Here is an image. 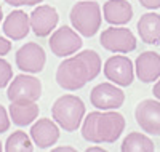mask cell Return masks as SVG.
<instances>
[{"label": "cell", "mask_w": 160, "mask_h": 152, "mask_svg": "<svg viewBox=\"0 0 160 152\" xmlns=\"http://www.w3.org/2000/svg\"><path fill=\"white\" fill-rule=\"evenodd\" d=\"M69 19L72 27L80 35L93 37L98 34L102 23L101 7L95 0H80L71 8Z\"/></svg>", "instance_id": "4"}, {"label": "cell", "mask_w": 160, "mask_h": 152, "mask_svg": "<svg viewBox=\"0 0 160 152\" xmlns=\"http://www.w3.org/2000/svg\"><path fill=\"white\" fill-rule=\"evenodd\" d=\"M125 117L114 110H93L82 120V138L91 144H112L125 130Z\"/></svg>", "instance_id": "2"}, {"label": "cell", "mask_w": 160, "mask_h": 152, "mask_svg": "<svg viewBox=\"0 0 160 152\" xmlns=\"http://www.w3.org/2000/svg\"><path fill=\"white\" fill-rule=\"evenodd\" d=\"M87 152H106V149L101 147V146H91V147L87 149Z\"/></svg>", "instance_id": "28"}, {"label": "cell", "mask_w": 160, "mask_h": 152, "mask_svg": "<svg viewBox=\"0 0 160 152\" xmlns=\"http://www.w3.org/2000/svg\"><path fill=\"white\" fill-rule=\"evenodd\" d=\"M59 125L53 119H37L29 131L32 143L38 149H51L59 141Z\"/></svg>", "instance_id": "13"}, {"label": "cell", "mask_w": 160, "mask_h": 152, "mask_svg": "<svg viewBox=\"0 0 160 152\" xmlns=\"http://www.w3.org/2000/svg\"><path fill=\"white\" fill-rule=\"evenodd\" d=\"M16 67L28 74H38L43 71L47 64V54L42 45L35 42H28L21 48H18L15 54Z\"/></svg>", "instance_id": "10"}, {"label": "cell", "mask_w": 160, "mask_h": 152, "mask_svg": "<svg viewBox=\"0 0 160 152\" xmlns=\"http://www.w3.org/2000/svg\"><path fill=\"white\" fill-rule=\"evenodd\" d=\"M11 50V42L10 38L7 37H0V56H5V54H8Z\"/></svg>", "instance_id": "24"}, {"label": "cell", "mask_w": 160, "mask_h": 152, "mask_svg": "<svg viewBox=\"0 0 160 152\" xmlns=\"http://www.w3.org/2000/svg\"><path fill=\"white\" fill-rule=\"evenodd\" d=\"M48 45L51 53L58 58H68L71 54L77 53L82 48L83 42L80 34L69 26H61L59 29L53 31L51 37L48 40Z\"/></svg>", "instance_id": "8"}, {"label": "cell", "mask_w": 160, "mask_h": 152, "mask_svg": "<svg viewBox=\"0 0 160 152\" xmlns=\"http://www.w3.org/2000/svg\"><path fill=\"white\" fill-rule=\"evenodd\" d=\"M99 43L104 50L111 53H130L138 47L136 37L128 27L123 26H111L104 29L99 35Z\"/></svg>", "instance_id": "6"}, {"label": "cell", "mask_w": 160, "mask_h": 152, "mask_svg": "<svg viewBox=\"0 0 160 152\" xmlns=\"http://www.w3.org/2000/svg\"><path fill=\"white\" fill-rule=\"evenodd\" d=\"M90 103L99 110H114L122 107L125 103V93L112 82L98 84L90 93Z\"/></svg>", "instance_id": "9"}, {"label": "cell", "mask_w": 160, "mask_h": 152, "mask_svg": "<svg viewBox=\"0 0 160 152\" xmlns=\"http://www.w3.org/2000/svg\"><path fill=\"white\" fill-rule=\"evenodd\" d=\"M152 93H154V98H157V99L160 101V79H157V82L154 84Z\"/></svg>", "instance_id": "27"}, {"label": "cell", "mask_w": 160, "mask_h": 152, "mask_svg": "<svg viewBox=\"0 0 160 152\" xmlns=\"http://www.w3.org/2000/svg\"><path fill=\"white\" fill-rule=\"evenodd\" d=\"M3 21V10H2V5H0V23Z\"/></svg>", "instance_id": "29"}, {"label": "cell", "mask_w": 160, "mask_h": 152, "mask_svg": "<svg viewBox=\"0 0 160 152\" xmlns=\"http://www.w3.org/2000/svg\"><path fill=\"white\" fill-rule=\"evenodd\" d=\"M53 152H75L72 146H59V147H51Z\"/></svg>", "instance_id": "26"}, {"label": "cell", "mask_w": 160, "mask_h": 152, "mask_svg": "<svg viewBox=\"0 0 160 152\" xmlns=\"http://www.w3.org/2000/svg\"><path fill=\"white\" fill-rule=\"evenodd\" d=\"M40 96H42V82L34 74H18L8 84L7 98L10 103H37Z\"/></svg>", "instance_id": "5"}, {"label": "cell", "mask_w": 160, "mask_h": 152, "mask_svg": "<svg viewBox=\"0 0 160 152\" xmlns=\"http://www.w3.org/2000/svg\"><path fill=\"white\" fill-rule=\"evenodd\" d=\"M2 31H3L5 37H8L13 42H18V40L26 38L28 34L31 32L29 15L22 10H13L3 19Z\"/></svg>", "instance_id": "14"}, {"label": "cell", "mask_w": 160, "mask_h": 152, "mask_svg": "<svg viewBox=\"0 0 160 152\" xmlns=\"http://www.w3.org/2000/svg\"><path fill=\"white\" fill-rule=\"evenodd\" d=\"M135 119L139 128L154 136H160V101L142 99L135 109Z\"/></svg>", "instance_id": "11"}, {"label": "cell", "mask_w": 160, "mask_h": 152, "mask_svg": "<svg viewBox=\"0 0 160 152\" xmlns=\"http://www.w3.org/2000/svg\"><path fill=\"white\" fill-rule=\"evenodd\" d=\"M29 21H31V31L37 37L43 38V37H48L56 29L58 21H59V15H58L55 7L38 5L29 15Z\"/></svg>", "instance_id": "12"}, {"label": "cell", "mask_w": 160, "mask_h": 152, "mask_svg": "<svg viewBox=\"0 0 160 152\" xmlns=\"http://www.w3.org/2000/svg\"><path fill=\"white\" fill-rule=\"evenodd\" d=\"M11 79H13V67H11V64L3 56H0V90L8 87Z\"/></svg>", "instance_id": "21"}, {"label": "cell", "mask_w": 160, "mask_h": 152, "mask_svg": "<svg viewBox=\"0 0 160 152\" xmlns=\"http://www.w3.org/2000/svg\"><path fill=\"white\" fill-rule=\"evenodd\" d=\"M135 74L142 84H152L160 79V54L155 51H142L135 61Z\"/></svg>", "instance_id": "15"}, {"label": "cell", "mask_w": 160, "mask_h": 152, "mask_svg": "<svg viewBox=\"0 0 160 152\" xmlns=\"http://www.w3.org/2000/svg\"><path fill=\"white\" fill-rule=\"evenodd\" d=\"M3 150V144H2V141H0V152Z\"/></svg>", "instance_id": "30"}, {"label": "cell", "mask_w": 160, "mask_h": 152, "mask_svg": "<svg viewBox=\"0 0 160 152\" xmlns=\"http://www.w3.org/2000/svg\"><path fill=\"white\" fill-rule=\"evenodd\" d=\"M85 114V103L77 94H62L51 106L53 120L68 133H74L80 128Z\"/></svg>", "instance_id": "3"}, {"label": "cell", "mask_w": 160, "mask_h": 152, "mask_svg": "<svg viewBox=\"0 0 160 152\" xmlns=\"http://www.w3.org/2000/svg\"><path fill=\"white\" fill-rule=\"evenodd\" d=\"M138 35L141 37V42L148 45L160 43V15L155 11H149L141 15L138 24Z\"/></svg>", "instance_id": "17"}, {"label": "cell", "mask_w": 160, "mask_h": 152, "mask_svg": "<svg viewBox=\"0 0 160 152\" xmlns=\"http://www.w3.org/2000/svg\"><path fill=\"white\" fill-rule=\"evenodd\" d=\"M104 77L118 87H130L135 80V66L125 53L108 58L102 66Z\"/></svg>", "instance_id": "7"}, {"label": "cell", "mask_w": 160, "mask_h": 152, "mask_svg": "<svg viewBox=\"0 0 160 152\" xmlns=\"http://www.w3.org/2000/svg\"><path fill=\"white\" fill-rule=\"evenodd\" d=\"M3 150L5 152H32L34 150V143L31 139V136L26 131L16 130L7 138Z\"/></svg>", "instance_id": "20"}, {"label": "cell", "mask_w": 160, "mask_h": 152, "mask_svg": "<svg viewBox=\"0 0 160 152\" xmlns=\"http://www.w3.org/2000/svg\"><path fill=\"white\" fill-rule=\"evenodd\" d=\"M141 7L148 8V10H157L160 8V0H139Z\"/></svg>", "instance_id": "25"}, {"label": "cell", "mask_w": 160, "mask_h": 152, "mask_svg": "<svg viewBox=\"0 0 160 152\" xmlns=\"http://www.w3.org/2000/svg\"><path fill=\"white\" fill-rule=\"evenodd\" d=\"M40 107L37 103H10L8 114L16 127H28L38 119Z\"/></svg>", "instance_id": "18"}, {"label": "cell", "mask_w": 160, "mask_h": 152, "mask_svg": "<svg viewBox=\"0 0 160 152\" xmlns=\"http://www.w3.org/2000/svg\"><path fill=\"white\" fill-rule=\"evenodd\" d=\"M10 125H11V119H10L8 110L2 104H0V134L8 131L10 130Z\"/></svg>", "instance_id": "22"}, {"label": "cell", "mask_w": 160, "mask_h": 152, "mask_svg": "<svg viewBox=\"0 0 160 152\" xmlns=\"http://www.w3.org/2000/svg\"><path fill=\"white\" fill-rule=\"evenodd\" d=\"M5 3H8L10 7H34V5H38L42 3L43 0H3Z\"/></svg>", "instance_id": "23"}, {"label": "cell", "mask_w": 160, "mask_h": 152, "mask_svg": "<svg viewBox=\"0 0 160 152\" xmlns=\"http://www.w3.org/2000/svg\"><path fill=\"white\" fill-rule=\"evenodd\" d=\"M102 18L111 26H125L133 18V7L128 0H108L102 5Z\"/></svg>", "instance_id": "16"}, {"label": "cell", "mask_w": 160, "mask_h": 152, "mask_svg": "<svg viewBox=\"0 0 160 152\" xmlns=\"http://www.w3.org/2000/svg\"><path fill=\"white\" fill-rule=\"evenodd\" d=\"M122 152H154L155 144L148 134L139 133V131H131L128 133L122 144H120Z\"/></svg>", "instance_id": "19"}, {"label": "cell", "mask_w": 160, "mask_h": 152, "mask_svg": "<svg viewBox=\"0 0 160 152\" xmlns=\"http://www.w3.org/2000/svg\"><path fill=\"white\" fill-rule=\"evenodd\" d=\"M102 71V61L95 50H83L64 58L55 74L56 84L66 91H77L95 80Z\"/></svg>", "instance_id": "1"}]
</instances>
